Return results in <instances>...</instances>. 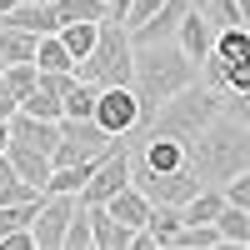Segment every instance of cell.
I'll return each mask as SVG.
<instances>
[{
  "label": "cell",
  "mask_w": 250,
  "mask_h": 250,
  "mask_svg": "<svg viewBox=\"0 0 250 250\" xmlns=\"http://www.w3.org/2000/svg\"><path fill=\"white\" fill-rule=\"evenodd\" d=\"M105 210H110L115 220H125L130 230H140V225L150 220V210H155V205L145 200V190H135V185H125V190H115V195L105 200Z\"/></svg>",
  "instance_id": "obj_13"
},
{
  "label": "cell",
  "mask_w": 250,
  "mask_h": 250,
  "mask_svg": "<svg viewBox=\"0 0 250 250\" xmlns=\"http://www.w3.org/2000/svg\"><path fill=\"white\" fill-rule=\"evenodd\" d=\"M215 245H225V240H220V230H215V220H210V225L185 220L180 230L170 235V250H215Z\"/></svg>",
  "instance_id": "obj_17"
},
{
  "label": "cell",
  "mask_w": 250,
  "mask_h": 250,
  "mask_svg": "<svg viewBox=\"0 0 250 250\" xmlns=\"http://www.w3.org/2000/svg\"><path fill=\"white\" fill-rule=\"evenodd\" d=\"M160 5H165V0H130V15H125V25H130V30H135V25H145V20H150Z\"/></svg>",
  "instance_id": "obj_27"
},
{
  "label": "cell",
  "mask_w": 250,
  "mask_h": 250,
  "mask_svg": "<svg viewBox=\"0 0 250 250\" xmlns=\"http://www.w3.org/2000/svg\"><path fill=\"white\" fill-rule=\"evenodd\" d=\"M10 145V120H0V150Z\"/></svg>",
  "instance_id": "obj_33"
},
{
  "label": "cell",
  "mask_w": 250,
  "mask_h": 250,
  "mask_svg": "<svg viewBox=\"0 0 250 250\" xmlns=\"http://www.w3.org/2000/svg\"><path fill=\"white\" fill-rule=\"evenodd\" d=\"M125 185H130V150H125V140H115L110 150L100 155V165L90 170V180L80 185V205H105Z\"/></svg>",
  "instance_id": "obj_6"
},
{
  "label": "cell",
  "mask_w": 250,
  "mask_h": 250,
  "mask_svg": "<svg viewBox=\"0 0 250 250\" xmlns=\"http://www.w3.org/2000/svg\"><path fill=\"white\" fill-rule=\"evenodd\" d=\"M195 10L210 20L215 30H230V25H240V5L235 0H195Z\"/></svg>",
  "instance_id": "obj_22"
},
{
  "label": "cell",
  "mask_w": 250,
  "mask_h": 250,
  "mask_svg": "<svg viewBox=\"0 0 250 250\" xmlns=\"http://www.w3.org/2000/svg\"><path fill=\"white\" fill-rule=\"evenodd\" d=\"M0 70H5V60H0Z\"/></svg>",
  "instance_id": "obj_35"
},
{
  "label": "cell",
  "mask_w": 250,
  "mask_h": 250,
  "mask_svg": "<svg viewBox=\"0 0 250 250\" xmlns=\"http://www.w3.org/2000/svg\"><path fill=\"white\" fill-rule=\"evenodd\" d=\"M115 145V135L100 125L95 115L90 120H75V115H65L60 120V145H55V165H80V160H100Z\"/></svg>",
  "instance_id": "obj_4"
},
{
  "label": "cell",
  "mask_w": 250,
  "mask_h": 250,
  "mask_svg": "<svg viewBox=\"0 0 250 250\" xmlns=\"http://www.w3.org/2000/svg\"><path fill=\"white\" fill-rule=\"evenodd\" d=\"M60 40L70 45V55H75V65L90 55V45H95V35H100V20H75V25H65V30H55Z\"/></svg>",
  "instance_id": "obj_20"
},
{
  "label": "cell",
  "mask_w": 250,
  "mask_h": 250,
  "mask_svg": "<svg viewBox=\"0 0 250 250\" xmlns=\"http://www.w3.org/2000/svg\"><path fill=\"white\" fill-rule=\"evenodd\" d=\"M105 15L110 20H125V15H130V0H105Z\"/></svg>",
  "instance_id": "obj_31"
},
{
  "label": "cell",
  "mask_w": 250,
  "mask_h": 250,
  "mask_svg": "<svg viewBox=\"0 0 250 250\" xmlns=\"http://www.w3.org/2000/svg\"><path fill=\"white\" fill-rule=\"evenodd\" d=\"M130 70H135V40H130V25L125 20H100V35L90 55L75 65L80 80H95V85H130Z\"/></svg>",
  "instance_id": "obj_3"
},
{
  "label": "cell",
  "mask_w": 250,
  "mask_h": 250,
  "mask_svg": "<svg viewBox=\"0 0 250 250\" xmlns=\"http://www.w3.org/2000/svg\"><path fill=\"white\" fill-rule=\"evenodd\" d=\"M95 100H100V85H95V80H75L70 95H65V115L90 120V115H95ZM65 115H60V120H65Z\"/></svg>",
  "instance_id": "obj_21"
},
{
  "label": "cell",
  "mask_w": 250,
  "mask_h": 250,
  "mask_svg": "<svg viewBox=\"0 0 250 250\" xmlns=\"http://www.w3.org/2000/svg\"><path fill=\"white\" fill-rule=\"evenodd\" d=\"M35 65L40 70H75V55L60 35H40L35 40Z\"/></svg>",
  "instance_id": "obj_19"
},
{
  "label": "cell",
  "mask_w": 250,
  "mask_h": 250,
  "mask_svg": "<svg viewBox=\"0 0 250 250\" xmlns=\"http://www.w3.org/2000/svg\"><path fill=\"white\" fill-rule=\"evenodd\" d=\"M65 250H90V205H75L70 230H65Z\"/></svg>",
  "instance_id": "obj_25"
},
{
  "label": "cell",
  "mask_w": 250,
  "mask_h": 250,
  "mask_svg": "<svg viewBox=\"0 0 250 250\" xmlns=\"http://www.w3.org/2000/svg\"><path fill=\"white\" fill-rule=\"evenodd\" d=\"M190 10V0H165V5L145 20V25H135L130 30V40L135 45H155V40H175V30H180V15Z\"/></svg>",
  "instance_id": "obj_8"
},
{
  "label": "cell",
  "mask_w": 250,
  "mask_h": 250,
  "mask_svg": "<svg viewBox=\"0 0 250 250\" xmlns=\"http://www.w3.org/2000/svg\"><path fill=\"white\" fill-rule=\"evenodd\" d=\"M0 250H35V230H30V225H20V230H10L5 240H0Z\"/></svg>",
  "instance_id": "obj_28"
},
{
  "label": "cell",
  "mask_w": 250,
  "mask_h": 250,
  "mask_svg": "<svg viewBox=\"0 0 250 250\" xmlns=\"http://www.w3.org/2000/svg\"><path fill=\"white\" fill-rule=\"evenodd\" d=\"M225 200H230V205H240V210H250V165H245L240 175H230V180H225Z\"/></svg>",
  "instance_id": "obj_26"
},
{
  "label": "cell",
  "mask_w": 250,
  "mask_h": 250,
  "mask_svg": "<svg viewBox=\"0 0 250 250\" xmlns=\"http://www.w3.org/2000/svg\"><path fill=\"white\" fill-rule=\"evenodd\" d=\"M5 155L15 160V170L25 175L30 185H40V190H45V180H50V170H55V160H50L45 150H35V145H25V140H15V135H10V145H5Z\"/></svg>",
  "instance_id": "obj_12"
},
{
  "label": "cell",
  "mask_w": 250,
  "mask_h": 250,
  "mask_svg": "<svg viewBox=\"0 0 250 250\" xmlns=\"http://www.w3.org/2000/svg\"><path fill=\"white\" fill-rule=\"evenodd\" d=\"M215 230H220L225 245H250V210H240V205L225 200L220 215H215Z\"/></svg>",
  "instance_id": "obj_16"
},
{
  "label": "cell",
  "mask_w": 250,
  "mask_h": 250,
  "mask_svg": "<svg viewBox=\"0 0 250 250\" xmlns=\"http://www.w3.org/2000/svg\"><path fill=\"white\" fill-rule=\"evenodd\" d=\"M175 40H180V50L190 55V60H205L215 50V25L205 20L200 10H195V0H190V10L180 15V30H175Z\"/></svg>",
  "instance_id": "obj_9"
},
{
  "label": "cell",
  "mask_w": 250,
  "mask_h": 250,
  "mask_svg": "<svg viewBox=\"0 0 250 250\" xmlns=\"http://www.w3.org/2000/svg\"><path fill=\"white\" fill-rule=\"evenodd\" d=\"M190 80H200V60H190L180 50V40H155V45H135V70L130 85L145 105V120L155 115L160 100H170L175 90H185Z\"/></svg>",
  "instance_id": "obj_2"
},
{
  "label": "cell",
  "mask_w": 250,
  "mask_h": 250,
  "mask_svg": "<svg viewBox=\"0 0 250 250\" xmlns=\"http://www.w3.org/2000/svg\"><path fill=\"white\" fill-rule=\"evenodd\" d=\"M235 5H240V25L250 30V0H235Z\"/></svg>",
  "instance_id": "obj_32"
},
{
  "label": "cell",
  "mask_w": 250,
  "mask_h": 250,
  "mask_svg": "<svg viewBox=\"0 0 250 250\" xmlns=\"http://www.w3.org/2000/svg\"><path fill=\"white\" fill-rule=\"evenodd\" d=\"M130 225L125 220H115L105 205H90V245L95 250H130Z\"/></svg>",
  "instance_id": "obj_11"
},
{
  "label": "cell",
  "mask_w": 250,
  "mask_h": 250,
  "mask_svg": "<svg viewBox=\"0 0 250 250\" xmlns=\"http://www.w3.org/2000/svg\"><path fill=\"white\" fill-rule=\"evenodd\" d=\"M35 205L40 200H15V205H0V240H5L10 230H20V225L35 220Z\"/></svg>",
  "instance_id": "obj_24"
},
{
  "label": "cell",
  "mask_w": 250,
  "mask_h": 250,
  "mask_svg": "<svg viewBox=\"0 0 250 250\" xmlns=\"http://www.w3.org/2000/svg\"><path fill=\"white\" fill-rule=\"evenodd\" d=\"M225 110H230L235 120H245V125H250V90H240V95H225Z\"/></svg>",
  "instance_id": "obj_30"
},
{
  "label": "cell",
  "mask_w": 250,
  "mask_h": 250,
  "mask_svg": "<svg viewBox=\"0 0 250 250\" xmlns=\"http://www.w3.org/2000/svg\"><path fill=\"white\" fill-rule=\"evenodd\" d=\"M35 40L40 35L10 25V20H0V60H5V65H15V60H35Z\"/></svg>",
  "instance_id": "obj_15"
},
{
  "label": "cell",
  "mask_w": 250,
  "mask_h": 250,
  "mask_svg": "<svg viewBox=\"0 0 250 250\" xmlns=\"http://www.w3.org/2000/svg\"><path fill=\"white\" fill-rule=\"evenodd\" d=\"M0 75H5V80H10V90L25 100V95L35 90V80H40V65H35V60H15V65H5Z\"/></svg>",
  "instance_id": "obj_23"
},
{
  "label": "cell",
  "mask_w": 250,
  "mask_h": 250,
  "mask_svg": "<svg viewBox=\"0 0 250 250\" xmlns=\"http://www.w3.org/2000/svg\"><path fill=\"white\" fill-rule=\"evenodd\" d=\"M220 205H225V190H220V185H205V190H195L190 200L180 205V210H185V220H195V225H210V220L220 215Z\"/></svg>",
  "instance_id": "obj_18"
},
{
  "label": "cell",
  "mask_w": 250,
  "mask_h": 250,
  "mask_svg": "<svg viewBox=\"0 0 250 250\" xmlns=\"http://www.w3.org/2000/svg\"><path fill=\"white\" fill-rule=\"evenodd\" d=\"M10 135H15V140H25V145H35V150H45V155H55V145H60V120H40V115L15 110Z\"/></svg>",
  "instance_id": "obj_10"
},
{
  "label": "cell",
  "mask_w": 250,
  "mask_h": 250,
  "mask_svg": "<svg viewBox=\"0 0 250 250\" xmlns=\"http://www.w3.org/2000/svg\"><path fill=\"white\" fill-rule=\"evenodd\" d=\"M45 190H40V185H30L25 175L15 170V160L0 150V205H15V200H40Z\"/></svg>",
  "instance_id": "obj_14"
},
{
  "label": "cell",
  "mask_w": 250,
  "mask_h": 250,
  "mask_svg": "<svg viewBox=\"0 0 250 250\" xmlns=\"http://www.w3.org/2000/svg\"><path fill=\"white\" fill-rule=\"evenodd\" d=\"M20 5V0H0V15H5V10H15Z\"/></svg>",
  "instance_id": "obj_34"
},
{
  "label": "cell",
  "mask_w": 250,
  "mask_h": 250,
  "mask_svg": "<svg viewBox=\"0 0 250 250\" xmlns=\"http://www.w3.org/2000/svg\"><path fill=\"white\" fill-rule=\"evenodd\" d=\"M245 165H250V125L235 120L230 110H220L205 130H195L185 140V170L200 180V190L205 185H220L225 190V180L240 175Z\"/></svg>",
  "instance_id": "obj_1"
},
{
  "label": "cell",
  "mask_w": 250,
  "mask_h": 250,
  "mask_svg": "<svg viewBox=\"0 0 250 250\" xmlns=\"http://www.w3.org/2000/svg\"><path fill=\"white\" fill-rule=\"evenodd\" d=\"M95 120L105 125V130L115 140H125L135 130V125L145 120V105H140V95L135 85H100V100H95Z\"/></svg>",
  "instance_id": "obj_7"
},
{
  "label": "cell",
  "mask_w": 250,
  "mask_h": 250,
  "mask_svg": "<svg viewBox=\"0 0 250 250\" xmlns=\"http://www.w3.org/2000/svg\"><path fill=\"white\" fill-rule=\"evenodd\" d=\"M75 205H80V195H70V190H45V195H40L35 220H30L35 250H65V230H70Z\"/></svg>",
  "instance_id": "obj_5"
},
{
  "label": "cell",
  "mask_w": 250,
  "mask_h": 250,
  "mask_svg": "<svg viewBox=\"0 0 250 250\" xmlns=\"http://www.w3.org/2000/svg\"><path fill=\"white\" fill-rule=\"evenodd\" d=\"M15 110H20V95L10 90V80L0 75V120H15Z\"/></svg>",
  "instance_id": "obj_29"
}]
</instances>
